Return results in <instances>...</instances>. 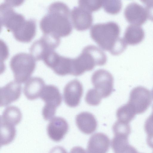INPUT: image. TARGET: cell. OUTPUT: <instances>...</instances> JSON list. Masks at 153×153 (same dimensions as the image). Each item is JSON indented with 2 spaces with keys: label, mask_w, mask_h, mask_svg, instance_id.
<instances>
[{
  "label": "cell",
  "mask_w": 153,
  "mask_h": 153,
  "mask_svg": "<svg viewBox=\"0 0 153 153\" xmlns=\"http://www.w3.org/2000/svg\"><path fill=\"white\" fill-rule=\"evenodd\" d=\"M68 6L61 1H55L48 6V11L39 23L43 34H50L59 37L69 35L72 25Z\"/></svg>",
  "instance_id": "6da1fadb"
},
{
  "label": "cell",
  "mask_w": 153,
  "mask_h": 153,
  "mask_svg": "<svg viewBox=\"0 0 153 153\" xmlns=\"http://www.w3.org/2000/svg\"><path fill=\"white\" fill-rule=\"evenodd\" d=\"M120 28L115 22H109L94 25L90 34L91 38L102 49L117 55L126 49L127 44L119 37Z\"/></svg>",
  "instance_id": "7a4b0ae2"
},
{
  "label": "cell",
  "mask_w": 153,
  "mask_h": 153,
  "mask_svg": "<svg viewBox=\"0 0 153 153\" xmlns=\"http://www.w3.org/2000/svg\"><path fill=\"white\" fill-rule=\"evenodd\" d=\"M107 61V56L100 48L92 45L85 47L80 54L73 59L72 75L79 76L93 70L96 65L102 66Z\"/></svg>",
  "instance_id": "3957f363"
},
{
  "label": "cell",
  "mask_w": 153,
  "mask_h": 153,
  "mask_svg": "<svg viewBox=\"0 0 153 153\" xmlns=\"http://www.w3.org/2000/svg\"><path fill=\"white\" fill-rule=\"evenodd\" d=\"M36 60L31 54L26 53L13 55L10 60V66L15 81L20 84L27 82L35 69Z\"/></svg>",
  "instance_id": "277c9868"
},
{
  "label": "cell",
  "mask_w": 153,
  "mask_h": 153,
  "mask_svg": "<svg viewBox=\"0 0 153 153\" xmlns=\"http://www.w3.org/2000/svg\"><path fill=\"white\" fill-rule=\"evenodd\" d=\"M21 3L17 1L5 0L0 4L1 24L5 27L8 31L14 32L25 20L23 15L15 12L13 8Z\"/></svg>",
  "instance_id": "5b68a950"
},
{
  "label": "cell",
  "mask_w": 153,
  "mask_h": 153,
  "mask_svg": "<svg viewBox=\"0 0 153 153\" xmlns=\"http://www.w3.org/2000/svg\"><path fill=\"white\" fill-rule=\"evenodd\" d=\"M40 97L45 102L42 114L46 120H51L55 114L57 108L61 104L62 96L56 86L48 85L45 86Z\"/></svg>",
  "instance_id": "8992f818"
},
{
  "label": "cell",
  "mask_w": 153,
  "mask_h": 153,
  "mask_svg": "<svg viewBox=\"0 0 153 153\" xmlns=\"http://www.w3.org/2000/svg\"><path fill=\"white\" fill-rule=\"evenodd\" d=\"M60 43L59 37L50 34H43L31 45L29 49L30 54L36 60H42L46 54L54 50Z\"/></svg>",
  "instance_id": "52a82bcc"
},
{
  "label": "cell",
  "mask_w": 153,
  "mask_h": 153,
  "mask_svg": "<svg viewBox=\"0 0 153 153\" xmlns=\"http://www.w3.org/2000/svg\"><path fill=\"white\" fill-rule=\"evenodd\" d=\"M72 59L61 56L54 50L47 54L42 60L56 74L64 76L72 74Z\"/></svg>",
  "instance_id": "ba28073f"
},
{
  "label": "cell",
  "mask_w": 153,
  "mask_h": 153,
  "mask_svg": "<svg viewBox=\"0 0 153 153\" xmlns=\"http://www.w3.org/2000/svg\"><path fill=\"white\" fill-rule=\"evenodd\" d=\"M152 102L150 91L142 86L134 88L131 91L128 103L137 114L146 111Z\"/></svg>",
  "instance_id": "9c48e42d"
},
{
  "label": "cell",
  "mask_w": 153,
  "mask_h": 153,
  "mask_svg": "<svg viewBox=\"0 0 153 153\" xmlns=\"http://www.w3.org/2000/svg\"><path fill=\"white\" fill-rule=\"evenodd\" d=\"M91 80L94 88L102 98L109 96L113 90L114 79L108 71L100 69L93 74Z\"/></svg>",
  "instance_id": "30bf717a"
},
{
  "label": "cell",
  "mask_w": 153,
  "mask_h": 153,
  "mask_svg": "<svg viewBox=\"0 0 153 153\" xmlns=\"http://www.w3.org/2000/svg\"><path fill=\"white\" fill-rule=\"evenodd\" d=\"M83 88L81 83L75 79L69 82L63 91V98L65 104L71 107H75L79 104L82 95Z\"/></svg>",
  "instance_id": "8fae6325"
},
{
  "label": "cell",
  "mask_w": 153,
  "mask_h": 153,
  "mask_svg": "<svg viewBox=\"0 0 153 153\" xmlns=\"http://www.w3.org/2000/svg\"><path fill=\"white\" fill-rule=\"evenodd\" d=\"M72 23L79 31H84L91 26L93 18L91 12L79 6L74 7L71 13Z\"/></svg>",
  "instance_id": "7c38bea8"
},
{
  "label": "cell",
  "mask_w": 153,
  "mask_h": 153,
  "mask_svg": "<svg viewBox=\"0 0 153 153\" xmlns=\"http://www.w3.org/2000/svg\"><path fill=\"white\" fill-rule=\"evenodd\" d=\"M68 129L69 125L67 121L59 117H56L52 118L47 127L48 137L56 142H59L64 138Z\"/></svg>",
  "instance_id": "4fadbf2b"
},
{
  "label": "cell",
  "mask_w": 153,
  "mask_h": 153,
  "mask_svg": "<svg viewBox=\"0 0 153 153\" xmlns=\"http://www.w3.org/2000/svg\"><path fill=\"white\" fill-rule=\"evenodd\" d=\"M124 14L129 22L138 25L143 24L148 18L145 8L135 2H131L127 6Z\"/></svg>",
  "instance_id": "5bb4252c"
},
{
  "label": "cell",
  "mask_w": 153,
  "mask_h": 153,
  "mask_svg": "<svg viewBox=\"0 0 153 153\" xmlns=\"http://www.w3.org/2000/svg\"><path fill=\"white\" fill-rule=\"evenodd\" d=\"M22 87L16 81L10 82L0 88V106H6L20 97Z\"/></svg>",
  "instance_id": "9a60e30c"
},
{
  "label": "cell",
  "mask_w": 153,
  "mask_h": 153,
  "mask_svg": "<svg viewBox=\"0 0 153 153\" xmlns=\"http://www.w3.org/2000/svg\"><path fill=\"white\" fill-rule=\"evenodd\" d=\"M110 140L105 134L101 132L92 135L88 140V153H107L109 149Z\"/></svg>",
  "instance_id": "2e32d148"
},
{
  "label": "cell",
  "mask_w": 153,
  "mask_h": 153,
  "mask_svg": "<svg viewBox=\"0 0 153 153\" xmlns=\"http://www.w3.org/2000/svg\"><path fill=\"white\" fill-rule=\"evenodd\" d=\"M76 123L79 129L83 133L89 134L94 132L97 123L94 115L88 112H82L76 117Z\"/></svg>",
  "instance_id": "e0dca14e"
},
{
  "label": "cell",
  "mask_w": 153,
  "mask_h": 153,
  "mask_svg": "<svg viewBox=\"0 0 153 153\" xmlns=\"http://www.w3.org/2000/svg\"><path fill=\"white\" fill-rule=\"evenodd\" d=\"M45 82L42 78L38 77H31L25 85L23 89L25 95L30 100L39 98L45 86Z\"/></svg>",
  "instance_id": "ac0fdd59"
},
{
  "label": "cell",
  "mask_w": 153,
  "mask_h": 153,
  "mask_svg": "<svg viewBox=\"0 0 153 153\" xmlns=\"http://www.w3.org/2000/svg\"><path fill=\"white\" fill-rule=\"evenodd\" d=\"M36 31L35 20L30 19L25 20L21 27L13 34L16 40L21 42H28L34 37Z\"/></svg>",
  "instance_id": "d6986e66"
},
{
  "label": "cell",
  "mask_w": 153,
  "mask_h": 153,
  "mask_svg": "<svg viewBox=\"0 0 153 153\" xmlns=\"http://www.w3.org/2000/svg\"><path fill=\"white\" fill-rule=\"evenodd\" d=\"M144 36L145 32L142 27L131 24L126 29L123 38L127 44L133 45L142 41Z\"/></svg>",
  "instance_id": "ffe728a7"
},
{
  "label": "cell",
  "mask_w": 153,
  "mask_h": 153,
  "mask_svg": "<svg viewBox=\"0 0 153 153\" xmlns=\"http://www.w3.org/2000/svg\"><path fill=\"white\" fill-rule=\"evenodd\" d=\"M22 117L20 109L13 105L8 106L4 110L0 121L15 126L21 121Z\"/></svg>",
  "instance_id": "44dd1931"
},
{
  "label": "cell",
  "mask_w": 153,
  "mask_h": 153,
  "mask_svg": "<svg viewBox=\"0 0 153 153\" xmlns=\"http://www.w3.org/2000/svg\"><path fill=\"white\" fill-rule=\"evenodd\" d=\"M1 146L10 143L16 136V130L15 126L0 121Z\"/></svg>",
  "instance_id": "7402d4cb"
},
{
  "label": "cell",
  "mask_w": 153,
  "mask_h": 153,
  "mask_svg": "<svg viewBox=\"0 0 153 153\" xmlns=\"http://www.w3.org/2000/svg\"><path fill=\"white\" fill-rule=\"evenodd\" d=\"M136 114L133 109L127 102L119 107L116 112L118 120L123 122L129 123Z\"/></svg>",
  "instance_id": "603a6c76"
},
{
  "label": "cell",
  "mask_w": 153,
  "mask_h": 153,
  "mask_svg": "<svg viewBox=\"0 0 153 153\" xmlns=\"http://www.w3.org/2000/svg\"><path fill=\"white\" fill-rule=\"evenodd\" d=\"M122 2L120 0L102 1V7L107 13L116 14L120 11L122 7Z\"/></svg>",
  "instance_id": "cb8c5ba5"
},
{
  "label": "cell",
  "mask_w": 153,
  "mask_h": 153,
  "mask_svg": "<svg viewBox=\"0 0 153 153\" xmlns=\"http://www.w3.org/2000/svg\"><path fill=\"white\" fill-rule=\"evenodd\" d=\"M152 110V113L146 120L144 127L147 134V144L150 147L153 149V109Z\"/></svg>",
  "instance_id": "d4e9b609"
},
{
  "label": "cell",
  "mask_w": 153,
  "mask_h": 153,
  "mask_svg": "<svg viewBox=\"0 0 153 153\" xmlns=\"http://www.w3.org/2000/svg\"><path fill=\"white\" fill-rule=\"evenodd\" d=\"M102 0H79V6L92 13L99 10L102 6Z\"/></svg>",
  "instance_id": "484cf974"
},
{
  "label": "cell",
  "mask_w": 153,
  "mask_h": 153,
  "mask_svg": "<svg viewBox=\"0 0 153 153\" xmlns=\"http://www.w3.org/2000/svg\"><path fill=\"white\" fill-rule=\"evenodd\" d=\"M111 147L114 153H141L130 145L128 141L118 143Z\"/></svg>",
  "instance_id": "4316f807"
},
{
  "label": "cell",
  "mask_w": 153,
  "mask_h": 153,
  "mask_svg": "<svg viewBox=\"0 0 153 153\" xmlns=\"http://www.w3.org/2000/svg\"><path fill=\"white\" fill-rule=\"evenodd\" d=\"M102 98L94 88H91L88 90L87 93L85 100L89 105L96 106L98 105L101 102Z\"/></svg>",
  "instance_id": "83f0119b"
},
{
  "label": "cell",
  "mask_w": 153,
  "mask_h": 153,
  "mask_svg": "<svg viewBox=\"0 0 153 153\" xmlns=\"http://www.w3.org/2000/svg\"><path fill=\"white\" fill-rule=\"evenodd\" d=\"M141 1L145 6L148 18L153 21V0H143Z\"/></svg>",
  "instance_id": "f1b7e54d"
},
{
  "label": "cell",
  "mask_w": 153,
  "mask_h": 153,
  "mask_svg": "<svg viewBox=\"0 0 153 153\" xmlns=\"http://www.w3.org/2000/svg\"><path fill=\"white\" fill-rule=\"evenodd\" d=\"M49 153H68L66 149L63 147L56 146L53 148Z\"/></svg>",
  "instance_id": "f546056e"
},
{
  "label": "cell",
  "mask_w": 153,
  "mask_h": 153,
  "mask_svg": "<svg viewBox=\"0 0 153 153\" xmlns=\"http://www.w3.org/2000/svg\"><path fill=\"white\" fill-rule=\"evenodd\" d=\"M70 153H87L85 150L82 147L77 146L73 147Z\"/></svg>",
  "instance_id": "4dcf8cb0"
},
{
  "label": "cell",
  "mask_w": 153,
  "mask_h": 153,
  "mask_svg": "<svg viewBox=\"0 0 153 153\" xmlns=\"http://www.w3.org/2000/svg\"><path fill=\"white\" fill-rule=\"evenodd\" d=\"M152 95L153 99V88L152 91ZM152 108H153V105H152Z\"/></svg>",
  "instance_id": "1f68e13d"
},
{
  "label": "cell",
  "mask_w": 153,
  "mask_h": 153,
  "mask_svg": "<svg viewBox=\"0 0 153 153\" xmlns=\"http://www.w3.org/2000/svg\"></svg>",
  "instance_id": "d6a6232c"
}]
</instances>
